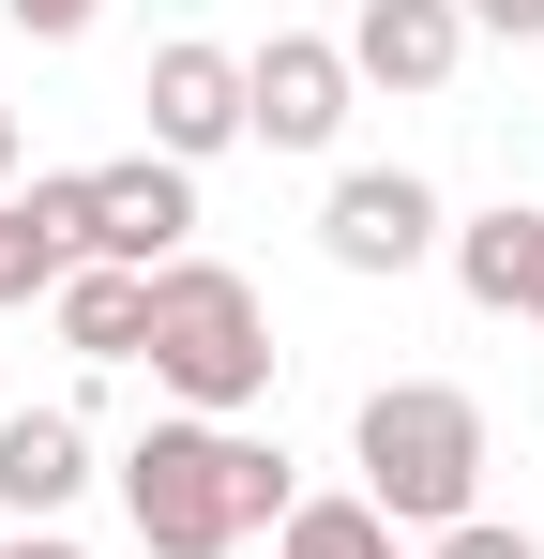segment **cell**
I'll return each mask as SVG.
<instances>
[{
	"label": "cell",
	"mask_w": 544,
	"mask_h": 559,
	"mask_svg": "<svg viewBox=\"0 0 544 559\" xmlns=\"http://www.w3.org/2000/svg\"><path fill=\"white\" fill-rule=\"evenodd\" d=\"M121 514H137L152 559H243L258 530H287V454L181 408V424H152V439L121 454Z\"/></svg>",
	"instance_id": "6da1fadb"
},
{
	"label": "cell",
	"mask_w": 544,
	"mask_h": 559,
	"mask_svg": "<svg viewBox=\"0 0 544 559\" xmlns=\"http://www.w3.org/2000/svg\"><path fill=\"white\" fill-rule=\"evenodd\" d=\"M348 454H363V499H378L393 530H469V514H484V408H469L453 378L363 393Z\"/></svg>",
	"instance_id": "7a4b0ae2"
},
{
	"label": "cell",
	"mask_w": 544,
	"mask_h": 559,
	"mask_svg": "<svg viewBox=\"0 0 544 559\" xmlns=\"http://www.w3.org/2000/svg\"><path fill=\"white\" fill-rule=\"evenodd\" d=\"M137 364L167 378L197 424H243V408L272 393V302L227 273V258H167V273H152V348H137Z\"/></svg>",
	"instance_id": "3957f363"
},
{
	"label": "cell",
	"mask_w": 544,
	"mask_h": 559,
	"mask_svg": "<svg viewBox=\"0 0 544 559\" xmlns=\"http://www.w3.org/2000/svg\"><path fill=\"white\" fill-rule=\"evenodd\" d=\"M348 46H318V31H272L258 61H243V136H272V152H333L348 136Z\"/></svg>",
	"instance_id": "277c9868"
},
{
	"label": "cell",
	"mask_w": 544,
	"mask_h": 559,
	"mask_svg": "<svg viewBox=\"0 0 544 559\" xmlns=\"http://www.w3.org/2000/svg\"><path fill=\"white\" fill-rule=\"evenodd\" d=\"M318 242H333V273H409L439 242V197L409 182V167H348V182L318 197Z\"/></svg>",
	"instance_id": "5b68a950"
},
{
	"label": "cell",
	"mask_w": 544,
	"mask_h": 559,
	"mask_svg": "<svg viewBox=\"0 0 544 559\" xmlns=\"http://www.w3.org/2000/svg\"><path fill=\"white\" fill-rule=\"evenodd\" d=\"M137 106H152V152H167V167H197V152H227V136H243V61L181 31V46H152Z\"/></svg>",
	"instance_id": "8992f818"
},
{
	"label": "cell",
	"mask_w": 544,
	"mask_h": 559,
	"mask_svg": "<svg viewBox=\"0 0 544 559\" xmlns=\"http://www.w3.org/2000/svg\"><path fill=\"white\" fill-rule=\"evenodd\" d=\"M453 61H469V15H453V0H363L348 15V76L363 92H453Z\"/></svg>",
	"instance_id": "52a82bcc"
},
{
	"label": "cell",
	"mask_w": 544,
	"mask_h": 559,
	"mask_svg": "<svg viewBox=\"0 0 544 559\" xmlns=\"http://www.w3.org/2000/svg\"><path fill=\"white\" fill-rule=\"evenodd\" d=\"M181 227H197V182H181L167 152H137V167H91V258H121V273H167Z\"/></svg>",
	"instance_id": "ba28073f"
},
{
	"label": "cell",
	"mask_w": 544,
	"mask_h": 559,
	"mask_svg": "<svg viewBox=\"0 0 544 559\" xmlns=\"http://www.w3.org/2000/svg\"><path fill=\"white\" fill-rule=\"evenodd\" d=\"M76 484H91V424L76 408H0V514L15 530H46Z\"/></svg>",
	"instance_id": "9c48e42d"
},
{
	"label": "cell",
	"mask_w": 544,
	"mask_h": 559,
	"mask_svg": "<svg viewBox=\"0 0 544 559\" xmlns=\"http://www.w3.org/2000/svg\"><path fill=\"white\" fill-rule=\"evenodd\" d=\"M453 287L484 302V318H544V212H484V227H453Z\"/></svg>",
	"instance_id": "30bf717a"
},
{
	"label": "cell",
	"mask_w": 544,
	"mask_h": 559,
	"mask_svg": "<svg viewBox=\"0 0 544 559\" xmlns=\"http://www.w3.org/2000/svg\"><path fill=\"white\" fill-rule=\"evenodd\" d=\"M46 302H61V348H91V364H137L152 348V273H121V258H76Z\"/></svg>",
	"instance_id": "8fae6325"
},
{
	"label": "cell",
	"mask_w": 544,
	"mask_h": 559,
	"mask_svg": "<svg viewBox=\"0 0 544 559\" xmlns=\"http://www.w3.org/2000/svg\"><path fill=\"white\" fill-rule=\"evenodd\" d=\"M272 545H287V559H409L378 499H287V530H272Z\"/></svg>",
	"instance_id": "7c38bea8"
},
{
	"label": "cell",
	"mask_w": 544,
	"mask_h": 559,
	"mask_svg": "<svg viewBox=\"0 0 544 559\" xmlns=\"http://www.w3.org/2000/svg\"><path fill=\"white\" fill-rule=\"evenodd\" d=\"M61 273H76V258L31 227V197H0V302H31V287H61Z\"/></svg>",
	"instance_id": "4fadbf2b"
},
{
	"label": "cell",
	"mask_w": 544,
	"mask_h": 559,
	"mask_svg": "<svg viewBox=\"0 0 544 559\" xmlns=\"http://www.w3.org/2000/svg\"><path fill=\"white\" fill-rule=\"evenodd\" d=\"M424 559H544V545H530V530H499V514H469V530H439Z\"/></svg>",
	"instance_id": "5bb4252c"
},
{
	"label": "cell",
	"mask_w": 544,
	"mask_h": 559,
	"mask_svg": "<svg viewBox=\"0 0 544 559\" xmlns=\"http://www.w3.org/2000/svg\"><path fill=\"white\" fill-rule=\"evenodd\" d=\"M0 15H15L31 46H76V31H91V15H106V0H0Z\"/></svg>",
	"instance_id": "9a60e30c"
},
{
	"label": "cell",
	"mask_w": 544,
	"mask_h": 559,
	"mask_svg": "<svg viewBox=\"0 0 544 559\" xmlns=\"http://www.w3.org/2000/svg\"><path fill=\"white\" fill-rule=\"evenodd\" d=\"M469 31H499V46H544V0H453Z\"/></svg>",
	"instance_id": "2e32d148"
},
{
	"label": "cell",
	"mask_w": 544,
	"mask_h": 559,
	"mask_svg": "<svg viewBox=\"0 0 544 559\" xmlns=\"http://www.w3.org/2000/svg\"><path fill=\"white\" fill-rule=\"evenodd\" d=\"M0 559H76V545H61V530H15V545H0Z\"/></svg>",
	"instance_id": "e0dca14e"
},
{
	"label": "cell",
	"mask_w": 544,
	"mask_h": 559,
	"mask_svg": "<svg viewBox=\"0 0 544 559\" xmlns=\"http://www.w3.org/2000/svg\"><path fill=\"white\" fill-rule=\"evenodd\" d=\"M0 182H15V106H0Z\"/></svg>",
	"instance_id": "ac0fdd59"
},
{
	"label": "cell",
	"mask_w": 544,
	"mask_h": 559,
	"mask_svg": "<svg viewBox=\"0 0 544 559\" xmlns=\"http://www.w3.org/2000/svg\"><path fill=\"white\" fill-rule=\"evenodd\" d=\"M0 408H15V393H0Z\"/></svg>",
	"instance_id": "d6986e66"
}]
</instances>
